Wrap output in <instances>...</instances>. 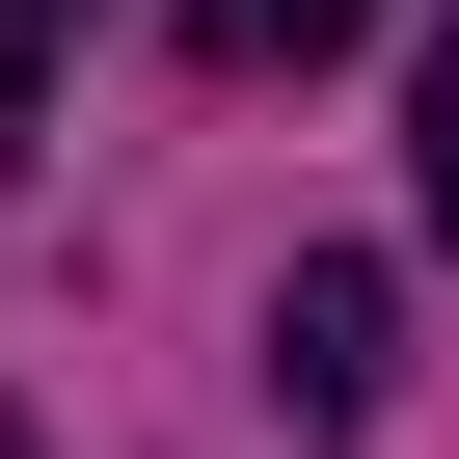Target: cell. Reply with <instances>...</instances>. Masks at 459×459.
Segmentation results:
<instances>
[{"label": "cell", "instance_id": "obj_1", "mask_svg": "<svg viewBox=\"0 0 459 459\" xmlns=\"http://www.w3.org/2000/svg\"><path fill=\"white\" fill-rule=\"evenodd\" d=\"M378 351H405V298H378L351 244H325V271H271V405H298V432H351V405H378Z\"/></svg>", "mask_w": 459, "mask_h": 459}, {"label": "cell", "instance_id": "obj_2", "mask_svg": "<svg viewBox=\"0 0 459 459\" xmlns=\"http://www.w3.org/2000/svg\"><path fill=\"white\" fill-rule=\"evenodd\" d=\"M351 28H378V0H189V55H216V82H298V55H351Z\"/></svg>", "mask_w": 459, "mask_h": 459}, {"label": "cell", "instance_id": "obj_3", "mask_svg": "<svg viewBox=\"0 0 459 459\" xmlns=\"http://www.w3.org/2000/svg\"><path fill=\"white\" fill-rule=\"evenodd\" d=\"M405 162H432V244H459V28L405 55Z\"/></svg>", "mask_w": 459, "mask_h": 459}, {"label": "cell", "instance_id": "obj_4", "mask_svg": "<svg viewBox=\"0 0 459 459\" xmlns=\"http://www.w3.org/2000/svg\"><path fill=\"white\" fill-rule=\"evenodd\" d=\"M55 55H82V0H0V135L55 108Z\"/></svg>", "mask_w": 459, "mask_h": 459}, {"label": "cell", "instance_id": "obj_5", "mask_svg": "<svg viewBox=\"0 0 459 459\" xmlns=\"http://www.w3.org/2000/svg\"><path fill=\"white\" fill-rule=\"evenodd\" d=\"M0 459H28V432H0Z\"/></svg>", "mask_w": 459, "mask_h": 459}]
</instances>
